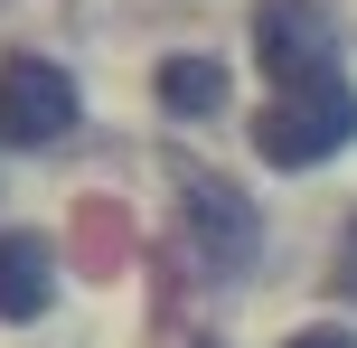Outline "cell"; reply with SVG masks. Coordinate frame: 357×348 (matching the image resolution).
<instances>
[{"label":"cell","mask_w":357,"mask_h":348,"mask_svg":"<svg viewBox=\"0 0 357 348\" xmlns=\"http://www.w3.org/2000/svg\"><path fill=\"white\" fill-rule=\"evenodd\" d=\"M75 132V75L47 56H0V142L10 151H47Z\"/></svg>","instance_id":"7a4b0ae2"},{"label":"cell","mask_w":357,"mask_h":348,"mask_svg":"<svg viewBox=\"0 0 357 348\" xmlns=\"http://www.w3.org/2000/svg\"><path fill=\"white\" fill-rule=\"evenodd\" d=\"M56 292V255L47 236H0V320H38Z\"/></svg>","instance_id":"5b68a950"},{"label":"cell","mask_w":357,"mask_h":348,"mask_svg":"<svg viewBox=\"0 0 357 348\" xmlns=\"http://www.w3.org/2000/svg\"><path fill=\"white\" fill-rule=\"evenodd\" d=\"M291 348H357V339H348V330H301Z\"/></svg>","instance_id":"ba28073f"},{"label":"cell","mask_w":357,"mask_h":348,"mask_svg":"<svg viewBox=\"0 0 357 348\" xmlns=\"http://www.w3.org/2000/svg\"><path fill=\"white\" fill-rule=\"evenodd\" d=\"M254 47H264V75H273V85L339 75V29H329L320 0H264V10H254Z\"/></svg>","instance_id":"3957f363"},{"label":"cell","mask_w":357,"mask_h":348,"mask_svg":"<svg viewBox=\"0 0 357 348\" xmlns=\"http://www.w3.org/2000/svg\"><path fill=\"white\" fill-rule=\"evenodd\" d=\"M339 292L357 301V226H348V236H339Z\"/></svg>","instance_id":"52a82bcc"},{"label":"cell","mask_w":357,"mask_h":348,"mask_svg":"<svg viewBox=\"0 0 357 348\" xmlns=\"http://www.w3.org/2000/svg\"><path fill=\"white\" fill-rule=\"evenodd\" d=\"M357 142V85L348 75H310V85H273V104L254 113V151L273 169H320L329 151Z\"/></svg>","instance_id":"6da1fadb"},{"label":"cell","mask_w":357,"mask_h":348,"mask_svg":"<svg viewBox=\"0 0 357 348\" xmlns=\"http://www.w3.org/2000/svg\"><path fill=\"white\" fill-rule=\"evenodd\" d=\"M160 104L178 123H207V113L226 104V66H216V56H169L160 66Z\"/></svg>","instance_id":"8992f818"},{"label":"cell","mask_w":357,"mask_h":348,"mask_svg":"<svg viewBox=\"0 0 357 348\" xmlns=\"http://www.w3.org/2000/svg\"><path fill=\"white\" fill-rule=\"evenodd\" d=\"M178 217H188V245L207 255V273H245V255H254V207L235 198L216 169L178 179Z\"/></svg>","instance_id":"277c9868"}]
</instances>
